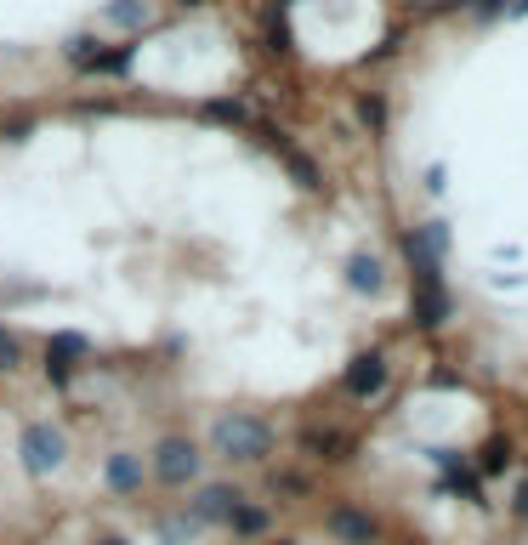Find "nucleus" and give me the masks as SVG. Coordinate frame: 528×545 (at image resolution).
<instances>
[{
  "label": "nucleus",
  "instance_id": "f257e3e1",
  "mask_svg": "<svg viewBox=\"0 0 528 545\" xmlns=\"http://www.w3.org/2000/svg\"><path fill=\"white\" fill-rule=\"evenodd\" d=\"M404 250H409V262H415V324L421 330H438L443 318H449V290H443V273H438L443 256H432L421 245V233H409Z\"/></svg>",
  "mask_w": 528,
  "mask_h": 545
},
{
  "label": "nucleus",
  "instance_id": "1a4fd4ad",
  "mask_svg": "<svg viewBox=\"0 0 528 545\" xmlns=\"http://www.w3.org/2000/svg\"><path fill=\"white\" fill-rule=\"evenodd\" d=\"M347 284L358 290V296H381V262H375V256H364V250H358V256H347Z\"/></svg>",
  "mask_w": 528,
  "mask_h": 545
},
{
  "label": "nucleus",
  "instance_id": "dca6fc26",
  "mask_svg": "<svg viewBox=\"0 0 528 545\" xmlns=\"http://www.w3.org/2000/svg\"><path fill=\"white\" fill-rule=\"evenodd\" d=\"M284 159H290V171H296V182H301V188H318V171H313V159L290 154V148H284Z\"/></svg>",
  "mask_w": 528,
  "mask_h": 545
},
{
  "label": "nucleus",
  "instance_id": "ddd939ff",
  "mask_svg": "<svg viewBox=\"0 0 528 545\" xmlns=\"http://www.w3.org/2000/svg\"><path fill=\"white\" fill-rule=\"evenodd\" d=\"M86 352H91V341L74 335V330H57L52 341H46V358H63V364H69V358H86Z\"/></svg>",
  "mask_w": 528,
  "mask_h": 545
},
{
  "label": "nucleus",
  "instance_id": "39448f33",
  "mask_svg": "<svg viewBox=\"0 0 528 545\" xmlns=\"http://www.w3.org/2000/svg\"><path fill=\"white\" fill-rule=\"evenodd\" d=\"M341 387H347L352 398H375V392L387 387V358H381V352H358L347 364V375H341Z\"/></svg>",
  "mask_w": 528,
  "mask_h": 545
},
{
  "label": "nucleus",
  "instance_id": "aec40b11",
  "mask_svg": "<svg viewBox=\"0 0 528 545\" xmlns=\"http://www.w3.org/2000/svg\"><path fill=\"white\" fill-rule=\"evenodd\" d=\"M472 12H477V18H494V12H500V0H472Z\"/></svg>",
  "mask_w": 528,
  "mask_h": 545
},
{
  "label": "nucleus",
  "instance_id": "2eb2a0df",
  "mask_svg": "<svg viewBox=\"0 0 528 545\" xmlns=\"http://www.w3.org/2000/svg\"><path fill=\"white\" fill-rule=\"evenodd\" d=\"M506 460H511V449L500 438L489 443V449H483V455H477V466H483V472H506Z\"/></svg>",
  "mask_w": 528,
  "mask_h": 545
},
{
  "label": "nucleus",
  "instance_id": "9d476101",
  "mask_svg": "<svg viewBox=\"0 0 528 545\" xmlns=\"http://www.w3.org/2000/svg\"><path fill=\"white\" fill-rule=\"evenodd\" d=\"M301 449H307V455H318V460H347V438H341V432H301Z\"/></svg>",
  "mask_w": 528,
  "mask_h": 545
},
{
  "label": "nucleus",
  "instance_id": "423d86ee",
  "mask_svg": "<svg viewBox=\"0 0 528 545\" xmlns=\"http://www.w3.org/2000/svg\"><path fill=\"white\" fill-rule=\"evenodd\" d=\"M330 534H335L341 545H375V534H381V528H375L370 511H358V506H335V511H330Z\"/></svg>",
  "mask_w": 528,
  "mask_h": 545
},
{
  "label": "nucleus",
  "instance_id": "5701e85b",
  "mask_svg": "<svg viewBox=\"0 0 528 545\" xmlns=\"http://www.w3.org/2000/svg\"><path fill=\"white\" fill-rule=\"evenodd\" d=\"M517 12H523V18H528V0H517Z\"/></svg>",
  "mask_w": 528,
  "mask_h": 545
},
{
  "label": "nucleus",
  "instance_id": "20e7f679",
  "mask_svg": "<svg viewBox=\"0 0 528 545\" xmlns=\"http://www.w3.org/2000/svg\"><path fill=\"white\" fill-rule=\"evenodd\" d=\"M154 477L165 489H182V483H194L199 477V449L188 438H165L154 449Z\"/></svg>",
  "mask_w": 528,
  "mask_h": 545
},
{
  "label": "nucleus",
  "instance_id": "6e6552de",
  "mask_svg": "<svg viewBox=\"0 0 528 545\" xmlns=\"http://www.w3.org/2000/svg\"><path fill=\"white\" fill-rule=\"evenodd\" d=\"M103 477H108V489H114V494H137L142 489V460L120 449V455H108Z\"/></svg>",
  "mask_w": 528,
  "mask_h": 545
},
{
  "label": "nucleus",
  "instance_id": "4468645a",
  "mask_svg": "<svg viewBox=\"0 0 528 545\" xmlns=\"http://www.w3.org/2000/svg\"><path fill=\"white\" fill-rule=\"evenodd\" d=\"M23 364V347H18V335L6 330V324H0V375H12Z\"/></svg>",
  "mask_w": 528,
  "mask_h": 545
},
{
  "label": "nucleus",
  "instance_id": "7ed1b4c3",
  "mask_svg": "<svg viewBox=\"0 0 528 545\" xmlns=\"http://www.w3.org/2000/svg\"><path fill=\"white\" fill-rule=\"evenodd\" d=\"M63 455H69V443H63L57 426H46V421L23 426V466H29V477H52L63 466Z\"/></svg>",
  "mask_w": 528,
  "mask_h": 545
},
{
  "label": "nucleus",
  "instance_id": "f03ea898",
  "mask_svg": "<svg viewBox=\"0 0 528 545\" xmlns=\"http://www.w3.org/2000/svg\"><path fill=\"white\" fill-rule=\"evenodd\" d=\"M211 443H216V455H228V460H262L273 449V426L256 421V415H222L211 426Z\"/></svg>",
  "mask_w": 528,
  "mask_h": 545
},
{
  "label": "nucleus",
  "instance_id": "b1692460",
  "mask_svg": "<svg viewBox=\"0 0 528 545\" xmlns=\"http://www.w3.org/2000/svg\"><path fill=\"white\" fill-rule=\"evenodd\" d=\"M273 545H301V540H273Z\"/></svg>",
  "mask_w": 528,
  "mask_h": 545
},
{
  "label": "nucleus",
  "instance_id": "4be33fe9",
  "mask_svg": "<svg viewBox=\"0 0 528 545\" xmlns=\"http://www.w3.org/2000/svg\"><path fill=\"white\" fill-rule=\"evenodd\" d=\"M97 545H125V540H120V534H103V540H97Z\"/></svg>",
  "mask_w": 528,
  "mask_h": 545
},
{
  "label": "nucleus",
  "instance_id": "f3484780",
  "mask_svg": "<svg viewBox=\"0 0 528 545\" xmlns=\"http://www.w3.org/2000/svg\"><path fill=\"white\" fill-rule=\"evenodd\" d=\"M205 114H211V120H233V125L245 120V108H239V103H228V97H216V103H205Z\"/></svg>",
  "mask_w": 528,
  "mask_h": 545
},
{
  "label": "nucleus",
  "instance_id": "a211bd4d",
  "mask_svg": "<svg viewBox=\"0 0 528 545\" xmlns=\"http://www.w3.org/2000/svg\"><path fill=\"white\" fill-rule=\"evenodd\" d=\"M69 370L74 364H63V358H46V381H52V387H69Z\"/></svg>",
  "mask_w": 528,
  "mask_h": 545
},
{
  "label": "nucleus",
  "instance_id": "0eeeda50",
  "mask_svg": "<svg viewBox=\"0 0 528 545\" xmlns=\"http://www.w3.org/2000/svg\"><path fill=\"white\" fill-rule=\"evenodd\" d=\"M239 500H245L239 489H228V483H211V489L194 500V517H199V523H228L233 511H239Z\"/></svg>",
  "mask_w": 528,
  "mask_h": 545
},
{
  "label": "nucleus",
  "instance_id": "9b49d317",
  "mask_svg": "<svg viewBox=\"0 0 528 545\" xmlns=\"http://www.w3.org/2000/svg\"><path fill=\"white\" fill-rule=\"evenodd\" d=\"M267 523H273V517H267V506H245V500H239V511L228 517V528L239 534V540H256V534H267Z\"/></svg>",
  "mask_w": 528,
  "mask_h": 545
},
{
  "label": "nucleus",
  "instance_id": "393cba45",
  "mask_svg": "<svg viewBox=\"0 0 528 545\" xmlns=\"http://www.w3.org/2000/svg\"><path fill=\"white\" fill-rule=\"evenodd\" d=\"M188 6H205V0H188Z\"/></svg>",
  "mask_w": 528,
  "mask_h": 545
},
{
  "label": "nucleus",
  "instance_id": "412c9836",
  "mask_svg": "<svg viewBox=\"0 0 528 545\" xmlns=\"http://www.w3.org/2000/svg\"><path fill=\"white\" fill-rule=\"evenodd\" d=\"M517 517H528V483L517 489Z\"/></svg>",
  "mask_w": 528,
  "mask_h": 545
},
{
  "label": "nucleus",
  "instance_id": "6ab92c4d",
  "mask_svg": "<svg viewBox=\"0 0 528 545\" xmlns=\"http://www.w3.org/2000/svg\"><path fill=\"white\" fill-rule=\"evenodd\" d=\"M273 489H284V494H307V477L284 472V477H273Z\"/></svg>",
  "mask_w": 528,
  "mask_h": 545
},
{
  "label": "nucleus",
  "instance_id": "f8f14e48",
  "mask_svg": "<svg viewBox=\"0 0 528 545\" xmlns=\"http://www.w3.org/2000/svg\"><path fill=\"white\" fill-rule=\"evenodd\" d=\"M103 18L114 23V29H142V23H148V0H114Z\"/></svg>",
  "mask_w": 528,
  "mask_h": 545
}]
</instances>
